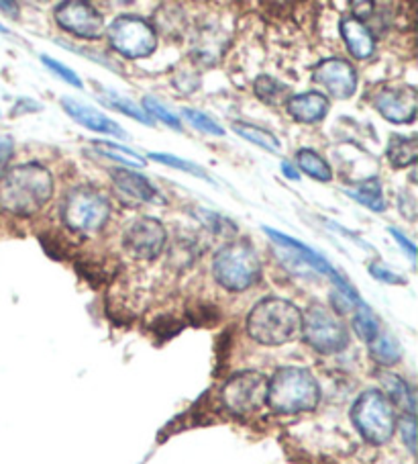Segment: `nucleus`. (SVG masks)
I'll list each match as a JSON object with an SVG mask.
<instances>
[{"label": "nucleus", "instance_id": "f8f14e48", "mask_svg": "<svg viewBox=\"0 0 418 464\" xmlns=\"http://www.w3.org/2000/svg\"><path fill=\"white\" fill-rule=\"evenodd\" d=\"M374 107L392 123H413L418 101L413 86H384L374 94Z\"/></svg>", "mask_w": 418, "mask_h": 464}, {"label": "nucleus", "instance_id": "4c0bfd02", "mask_svg": "<svg viewBox=\"0 0 418 464\" xmlns=\"http://www.w3.org/2000/svg\"><path fill=\"white\" fill-rule=\"evenodd\" d=\"M0 9H3L6 14H13V17H17L19 14V6L14 5V3H0Z\"/></svg>", "mask_w": 418, "mask_h": 464}, {"label": "nucleus", "instance_id": "6ab92c4d", "mask_svg": "<svg viewBox=\"0 0 418 464\" xmlns=\"http://www.w3.org/2000/svg\"><path fill=\"white\" fill-rule=\"evenodd\" d=\"M345 195H349L351 198H356L357 203H361L367 209H372L375 213H382L385 209V198L382 193V184L374 180H364L359 184H353L351 188H345Z\"/></svg>", "mask_w": 418, "mask_h": 464}, {"label": "nucleus", "instance_id": "4468645a", "mask_svg": "<svg viewBox=\"0 0 418 464\" xmlns=\"http://www.w3.org/2000/svg\"><path fill=\"white\" fill-rule=\"evenodd\" d=\"M110 179H112V184H115L120 193H125L127 197L135 198V201L166 203L162 193H159V190L146 179V176L137 174L133 170H127V168H115V170L110 172Z\"/></svg>", "mask_w": 418, "mask_h": 464}, {"label": "nucleus", "instance_id": "7ed1b4c3", "mask_svg": "<svg viewBox=\"0 0 418 464\" xmlns=\"http://www.w3.org/2000/svg\"><path fill=\"white\" fill-rule=\"evenodd\" d=\"M300 332L302 311L286 299H263L247 315V334L263 346H282L299 338Z\"/></svg>", "mask_w": 418, "mask_h": 464}, {"label": "nucleus", "instance_id": "72a5a7b5", "mask_svg": "<svg viewBox=\"0 0 418 464\" xmlns=\"http://www.w3.org/2000/svg\"><path fill=\"white\" fill-rule=\"evenodd\" d=\"M180 330H182V324L176 317H172V315L159 317V319H156V324H154L156 335H159V338H164V340L174 338V335L178 334Z\"/></svg>", "mask_w": 418, "mask_h": 464}, {"label": "nucleus", "instance_id": "0eeeda50", "mask_svg": "<svg viewBox=\"0 0 418 464\" xmlns=\"http://www.w3.org/2000/svg\"><path fill=\"white\" fill-rule=\"evenodd\" d=\"M268 399V379L257 371H241L224 381L221 389V403L224 410L239 418L253 415L261 410Z\"/></svg>", "mask_w": 418, "mask_h": 464}, {"label": "nucleus", "instance_id": "7c9ffc66", "mask_svg": "<svg viewBox=\"0 0 418 464\" xmlns=\"http://www.w3.org/2000/svg\"><path fill=\"white\" fill-rule=\"evenodd\" d=\"M182 115L188 119V121L196 127V130L204 131L208 135H224V130L221 125H216L211 117H206L204 113H200V111L195 109H184Z\"/></svg>", "mask_w": 418, "mask_h": 464}, {"label": "nucleus", "instance_id": "a211bd4d", "mask_svg": "<svg viewBox=\"0 0 418 464\" xmlns=\"http://www.w3.org/2000/svg\"><path fill=\"white\" fill-rule=\"evenodd\" d=\"M380 382L385 389L384 395L390 399V403H396L408 415H414V410H416L414 393H413V389L406 385L404 379H400L392 372H380Z\"/></svg>", "mask_w": 418, "mask_h": 464}, {"label": "nucleus", "instance_id": "ddd939ff", "mask_svg": "<svg viewBox=\"0 0 418 464\" xmlns=\"http://www.w3.org/2000/svg\"><path fill=\"white\" fill-rule=\"evenodd\" d=\"M315 80L325 86L335 99H351L357 88V72L347 60L328 58L320 62L315 70Z\"/></svg>", "mask_w": 418, "mask_h": 464}, {"label": "nucleus", "instance_id": "412c9836", "mask_svg": "<svg viewBox=\"0 0 418 464\" xmlns=\"http://www.w3.org/2000/svg\"><path fill=\"white\" fill-rule=\"evenodd\" d=\"M418 146L416 138H402V135H392L388 143V160L392 166L406 168L416 162Z\"/></svg>", "mask_w": 418, "mask_h": 464}, {"label": "nucleus", "instance_id": "20e7f679", "mask_svg": "<svg viewBox=\"0 0 418 464\" xmlns=\"http://www.w3.org/2000/svg\"><path fill=\"white\" fill-rule=\"evenodd\" d=\"M213 275L216 283L227 291H247L249 286L260 281L261 275V264L255 247L241 239L223 246L213 260Z\"/></svg>", "mask_w": 418, "mask_h": 464}, {"label": "nucleus", "instance_id": "1a4fd4ad", "mask_svg": "<svg viewBox=\"0 0 418 464\" xmlns=\"http://www.w3.org/2000/svg\"><path fill=\"white\" fill-rule=\"evenodd\" d=\"M109 44L128 60H141L157 50V34L146 19L123 14L110 23Z\"/></svg>", "mask_w": 418, "mask_h": 464}, {"label": "nucleus", "instance_id": "dca6fc26", "mask_svg": "<svg viewBox=\"0 0 418 464\" xmlns=\"http://www.w3.org/2000/svg\"><path fill=\"white\" fill-rule=\"evenodd\" d=\"M341 37L347 50L357 60H369L375 52V39L364 21L347 17L341 21Z\"/></svg>", "mask_w": 418, "mask_h": 464}, {"label": "nucleus", "instance_id": "f257e3e1", "mask_svg": "<svg viewBox=\"0 0 418 464\" xmlns=\"http://www.w3.org/2000/svg\"><path fill=\"white\" fill-rule=\"evenodd\" d=\"M52 197V172L42 164H19L0 176V209L14 218H33Z\"/></svg>", "mask_w": 418, "mask_h": 464}, {"label": "nucleus", "instance_id": "2eb2a0df", "mask_svg": "<svg viewBox=\"0 0 418 464\" xmlns=\"http://www.w3.org/2000/svg\"><path fill=\"white\" fill-rule=\"evenodd\" d=\"M62 107L71 119H74V121L88 127V130L99 131V133H107V135H117V138H127V133L120 130V127L115 121H112V119H109L107 115H102L100 111L84 105V102H80L76 99H70V97H63Z\"/></svg>", "mask_w": 418, "mask_h": 464}, {"label": "nucleus", "instance_id": "473e14b6", "mask_svg": "<svg viewBox=\"0 0 418 464\" xmlns=\"http://www.w3.org/2000/svg\"><path fill=\"white\" fill-rule=\"evenodd\" d=\"M42 62L45 63L47 68H50L53 74H58L62 80H66V82L70 84V86H74V88H82V80L78 78V74L74 70H70L68 66H63V63H60L58 60H53V58H50V55H42Z\"/></svg>", "mask_w": 418, "mask_h": 464}, {"label": "nucleus", "instance_id": "aec40b11", "mask_svg": "<svg viewBox=\"0 0 418 464\" xmlns=\"http://www.w3.org/2000/svg\"><path fill=\"white\" fill-rule=\"evenodd\" d=\"M369 356H372L374 362L380 366H394L400 362L402 350L398 346V342L394 340L388 332L380 330V334L369 342Z\"/></svg>", "mask_w": 418, "mask_h": 464}, {"label": "nucleus", "instance_id": "f3484780", "mask_svg": "<svg viewBox=\"0 0 418 464\" xmlns=\"http://www.w3.org/2000/svg\"><path fill=\"white\" fill-rule=\"evenodd\" d=\"M286 111L299 123H317L328 113V99L320 92L294 94L286 101Z\"/></svg>", "mask_w": 418, "mask_h": 464}, {"label": "nucleus", "instance_id": "b1692460", "mask_svg": "<svg viewBox=\"0 0 418 464\" xmlns=\"http://www.w3.org/2000/svg\"><path fill=\"white\" fill-rule=\"evenodd\" d=\"M353 332L357 334V338L367 343L380 334V324H377L372 309H369L364 301H359V305L353 311Z\"/></svg>", "mask_w": 418, "mask_h": 464}, {"label": "nucleus", "instance_id": "6e6552de", "mask_svg": "<svg viewBox=\"0 0 418 464\" xmlns=\"http://www.w3.org/2000/svg\"><path fill=\"white\" fill-rule=\"evenodd\" d=\"M302 338L318 354H337L349 343V332L331 311L312 305L302 315Z\"/></svg>", "mask_w": 418, "mask_h": 464}, {"label": "nucleus", "instance_id": "cd10ccee", "mask_svg": "<svg viewBox=\"0 0 418 464\" xmlns=\"http://www.w3.org/2000/svg\"><path fill=\"white\" fill-rule=\"evenodd\" d=\"M149 158H154L156 162H159V164H164V166H170V168H178V170H184V172H190V174H195V176H198V179H203V180H208V182H213V179L211 176H208V172L204 170L203 166H198V164H195V162H188V160H184V158H178V156H172V154H162V151H157V154H151Z\"/></svg>", "mask_w": 418, "mask_h": 464}, {"label": "nucleus", "instance_id": "e433bc0d", "mask_svg": "<svg viewBox=\"0 0 418 464\" xmlns=\"http://www.w3.org/2000/svg\"><path fill=\"white\" fill-rule=\"evenodd\" d=\"M11 156H13V138L0 133V172L5 170V166L11 160Z\"/></svg>", "mask_w": 418, "mask_h": 464}, {"label": "nucleus", "instance_id": "a878e982", "mask_svg": "<svg viewBox=\"0 0 418 464\" xmlns=\"http://www.w3.org/2000/svg\"><path fill=\"white\" fill-rule=\"evenodd\" d=\"M253 88L257 97H260L263 102H268V105H280L284 99L288 101V88L271 76H265V74L260 76L255 80Z\"/></svg>", "mask_w": 418, "mask_h": 464}, {"label": "nucleus", "instance_id": "f03ea898", "mask_svg": "<svg viewBox=\"0 0 418 464\" xmlns=\"http://www.w3.org/2000/svg\"><path fill=\"white\" fill-rule=\"evenodd\" d=\"M265 403L278 415H296L317 410L320 387L315 374L300 366H282L268 381Z\"/></svg>", "mask_w": 418, "mask_h": 464}, {"label": "nucleus", "instance_id": "58836bf2", "mask_svg": "<svg viewBox=\"0 0 418 464\" xmlns=\"http://www.w3.org/2000/svg\"><path fill=\"white\" fill-rule=\"evenodd\" d=\"M282 170H284V174L288 176V179H292V180H299V174H296L294 168H292L290 164H288V162H284V164H282Z\"/></svg>", "mask_w": 418, "mask_h": 464}, {"label": "nucleus", "instance_id": "423d86ee", "mask_svg": "<svg viewBox=\"0 0 418 464\" xmlns=\"http://www.w3.org/2000/svg\"><path fill=\"white\" fill-rule=\"evenodd\" d=\"M110 218V203L100 190L80 187L70 190L62 203V221L76 234H96Z\"/></svg>", "mask_w": 418, "mask_h": 464}, {"label": "nucleus", "instance_id": "5701e85b", "mask_svg": "<svg viewBox=\"0 0 418 464\" xmlns=\"http://www.w3.org/2000/svg\"><path fill=\"white\" fill-rule=\"evenodd\" d=\"M76 270L78 275L84 278L86 283H90L92 286H100L104 283H110V278L115 272L110 270L107 260H99V258H80L76 262Z\"/></svg>", "mask_w": 418, "mask_h": 464}, {"label": "nucleus", "instance_id": "4be33fe9", "mask_svg": "<svg viewBox=\"0 0 418 464\" xmlns=\"http://www.w3.org/2000/svg\"><path fill=\"white\" fill-rule=\"evenodd\" d=\"M296 162H299L300 170L304 174H309L310 179L320 180V182H328V180L333 179L331 166H328L327 160L323 156H318L317 151L300 150L299 156H296Z\"/></svg>", "mask_w": 418, "mask_h": 464}, {"label": "nucleus", "instance_id": "9b49d317", "mask_svg": "<svg viewBox=\"0 0 418 464\" xmlns=\"http://www.w3.org/2000/svg\"><path fill=\"white\" fill-rule=\"evenodd\" d=\"M55 21L63 31L82 39H99L104 34V17L84 0H66L55 6Z\"/></svg>", "mask_w": 418, "mask_h": 464}, {"label": "nucleus", "instance_id": "f704fd0d", "mask_svg": "<svg viewBox=\"0 0 418 464\" xmlns=\"http://www.w3.org/2000/svg\"><path fill=\"white\" fill-rule=\"evenodd\" d=\"M369 275H372L374 278H377V281L388 283V285H402V283H404V278L398 276V275H394V272H392L390 268L382 266L380 262L369 264Z\"/></svg>", "mask_w": 418, "mask_h": 464}, {"label": "nucleus", "instance_id": "c9c22d12", "mask_svg": "<svg viewBox=\"0 0 418 464\" xmlns=\"http://www.w3.org/2000/svg\"><path fill=\"white\" fill-rule=\"evenodd\" d=\"M390 234H392V237L396 239L398 242V246L402 247V250L406 252V256L410 258V262H414L416 260V247H414V244L413 242H408V237L402 234V231H398V229H390Z\"/></svg>", "mask_w": 418, "mask_h": 464}, {"label": "nucleus", "instance_id": "393cba45", "mask_svg": "<svg viewBox=\"0 0 418 464\" xmlns=\"http://www.w3.org/2000/svg\"><path fill=\"white\" fill-rule=\"evenodd\" d=\"M233 131L241 138L255 143V146H260L268 151H280V141L276 135H271L270 131L261 130V127H255V125H247V123H235L233 125Z\"/></svg>", "mask_w": 418, "mask_h": 464}, {"label": "nucleus", "instance_id": "c85d7f7f", "mask_svg": "<svg viewBox=\"0 0 418 464\" xmlns=\"http://www.w3.org/2000/svg\"><path fill=\"white\" fill-rule=\"evenodd\" d=\"M143 111H146V113H149L151 117H156V119H159V121H164L166 125H170V127H174V130H182V125H180V119L176 117L170 109H166L162 102H157L154 97H146L143 99Z\"/></svg>", "mask_w": 418, "mask_h": 464}, {"label": "nucleus", "instance_id": "c756f323", "mask_svg": "<svg viewBox=\"0 0 418 464\" xmlns=\"http://www.w3.org/2000/svg\"><path fill=\"white\" fill-rule=\"evenodd\" d=\"M42 246L45 247V252L52 256L55 260H62L66 258V254L70 252V244L68 239L63 237L58 231H52V234H42Z\"/></svg>", "mask_w": 418, "mask_h": 464}, {"label": "nucleus", "instance_id": "bb28decb", "mask_svg": "<svg viewBox=\"0 0 418 464\" xmlns=\"http://www.w3.org/2000/svg\"><path fill=\"white\" fill-rule=\"evenodd\" d=\"M100 101H102L107 107L117 109V111H120V113H125V115H128V117L137 119V121H141V123H146V125H151V117L146 113V111H143L141 107H137L133 101L119 97L117 92H109L107 97H102Z\"/></svg>", "mask_w": 418, "mask_h": 464}, {"label": "nucleus", "instance_id": "ea45409f", "mask_svg": "<svg viewBox=\"0 0 418 464\" xmlns=\"http://www.w3.org/2000/svg\"><path fill=\"white\" fill-rule=\"evenodd\" d=\"M0 34H6V29L3 25H0Z\"/></svg>", "mask_w": 418, "mask_h": 464}, {"label": "nucleus", "instance_id": "39448f33", "mask_svg": "<svg viewBox=\"0 0 418 464\" xmlns=\"http://www.w3.org/2000/svg\"><path fill=\"white\" fill-rule=\"evenodd\" d=\"M351 421L366 442L384 446L396 431V413L390 399L382 391L369 389L357 397L351 407Z\"/></svg>", "mask_w": 418, "mask_h": 464}, {"label": "nucleus", "instance_id": "9d476101", "mask_svg": "<svg viewBox=\"0 0 418 464\" xmlns=\"http://www.w3.org/2000/svg\"><path fill=\"white\" fill-rule=\"evenodd\" d=\"M167 242V231L162 221L154 218H139L128 223L123 231L125 252L135 260L157 258Z\"/></svg>", "mask_w": 418, "mask_h": 464}, {"label": "nucleus", "instance_id": "2f4dec72", "mask_svg": "<svg viewBox=\"0 0 418 464\" xmlns=\"http://www.w3.org/2000/svg\"><path fill=\"white\" fill-rule=\"evenodd\" d=\"M396 428L400 430V438L410 452H416V420L414 415H402V420L396 421Z\"/></svg>", "mask_w": 418, "mask_h": 464}]
</instances>
